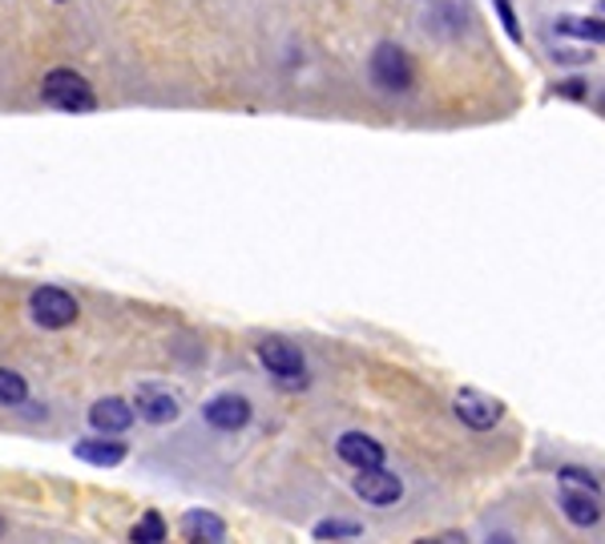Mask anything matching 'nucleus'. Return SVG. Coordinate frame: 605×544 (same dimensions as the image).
Listing matches in <instances>:
<instances>
[{
	"instance_id": "obj_19",
	"label": "nucleus",
	"mask_w": 605,
	"mask_h": 544,
	"mask_svg": "<svg viewBox=\"0 0 605 544\" xmlns=\"http://www.w3.org/2000/svg\"><path fill=\"white\" fill-rule=\"evenodd\" d=\"M496 4V17H501L504 24V33L513 37V41H521V21H516V12H513V0H493Z\"/></svg>"
},
{
	"instance_id": "obj_7",
	"label": "nucleus",
	"mask_w": 605,
	"mask_h": 544,
	"mask_svg": "<svg viewBox=\"0 0 605 544\" xmlns=\"http://www.w3.org/2000/svg\"><path fill=\"white\" fill-rule=\"evenodd\" d=\"M356 496H363L368 504H376V509H388V504H396V500L403 496V484L396 472H383V464L363 468L356 476Z\"/></svg>"
},
{
	"instance_id": "obj_10",
	"label": "nucleus",
	"mask_w": 605,
	"mask_h": 544,
	"mask_svg": "<svg viewBox=\"0 0 605 544\" xmlns=\"http://www.w3.org/2000/svg\"><path fill=\"white\" fill-rule=\"evenodd\" d=\"M134 411L142 415L146 423H174L178 420V400L170 396L166 388H154V383H142L134 396Z\"/></svg>"
},
{
	"instance_id": "obj_8",
	"label": "nucleus",
	"mask_w": 605,
	"mask_h": 544,
	"mask_svg": "<svg viewBox=\"0 0 605 544\" xmlns=\"http://www.w3.org/2000/svg\"><path fill=\"white\" fill-rule=\"evenodd\" d=\"M134 403H125V400H117V396H105V400H98L90 408V423L98 428L101 435H122V432H130L134 428Z\"/></svg>"
},
{
	"instance_id": "obj_18",
	"label": "nucleus",
	"mask_w": 605,
	"mask_h": 544,
	"mask_svg": "<svg viewBox=\"0 0 605 544\" xmlns=\"http://www.w3.org/2000/svg\"><path fill=\"white\" fill-rule=\"evenodd\" d=\"M561 476V484H570V489H589V492H602L597 489V480L585 472V468H561L557 472Z\"/></svg>"
},
{
	"instance_id": "obj_11",
	"label": "nucleus",
	"mask_w": 605,
	"mask_h": 544,
	"mask_svg": "<svg viewBox=\"0 0 605 544\" xmlns=\"http://www.w3.org/2000/svg\"><path fill=\"white\" fill-rule=\"evenodd\" d=\"M561 512H565L577 528H589V524L602 521V492L570 489V484H561Z\"/></svg>"
},
{
	"instance_id": "obj_17",
	"label": "nucleus",
	"mask_w": 605,
	"mask_h": 544,
	"mask_svg": "<svg viewBox=\"0 0 605 544\" xmlns=\"http://www.w3.org/2000/svg\"><path fill=\"white\" fill-rule=\"evenodd\" d=\"M315 536L319 541H348V536H363V528L356 521H324L315 524Z\"/></svg>"
},
{
	"instance_id": "obj_23",
	"label": "nucleus",
	"mask_w": 605,
	"mask_h": 544,
	"mask_svg": "<svg viewBox=\"0 0 605 544\" xmlns=\"http://www.w3.org/2000/svg\"><path fill=\"white\" fill-rule=\"evenodd\" d=\"M602 12H605V0H602Z\"/></svg>"
},
{
	"instance_id": "obj_15",
	"label": "nucleus",
	"mask_w": 605,
	"mask_h": 544,
	"mask_svg": "<svg viewBox=\"0 0 605 544\" xmlns=\"http://www.w3.org/2000/svg\"><path fill=\"white\" fill-rule=\"evenodd\" d=\"M29 400V383H24L21 371L12 367H0V408H21Z\"/></svg>"
},
{
	"instance_id": "obj_13",
	"label": "nucleus",
	"mask_w": 605,
	"mask_h": 544,
	"mask_svg": "<svg viewBox=\"0 0 605 544\" xmlns=\"http://www.w3.org/2000/svg\"><path fill=\"white\" fill-rule=\"evenodd\" d=\"M73 455L85 460V464L113 468L125 460V444L122 440H78V444H73Z\"/></svg>"
},
{
	"instance_id": "obj_12",
	"label": "nucleus",
	"mask_w": 605,
	"mask_h": 544,
	"mask_svg": "<svg viewBox=\"0 0 605 544\" xmlns=\"http://www.w3.org/2000/svg\"><path fill=\"white\" fill-rule=\"evenodd\" d=\"M182 541L186 544H226V524L214 512H186L182 516Z\"/></svg>"
},
{
	"instance_id": "obj_1",
	"label": "nucleus",
	"mask_w": 605,
	"mask_h": 544,
	"mask_svg": "<svg viewBox=\"0 0 605 544\" xmlns=\"http://www.w3.org/2000/svg\"><path fill=\"white\" fill-rule=\"evenodd\" d=\"M41 101L53 105L61 113H93L98 110V93L85 78H81L78 69L69 65H57L49 69L45 78H41Z\"/></svg>"
},
{
	"instance_id": "obj_5",
	"label": "nucleus",
	"mask_w": 605,
	"mask_h": 544,
	"mask_svg": "<svg viewBox=\"0 0 605 544\" xmlns=\"http://www.w3.org/2000/svg\"><path fill=\"white\" fill-rule=\"evenodd\" d=\"M202 420L218 428V432H238L250 423V400L247 396H235V391H223L214 400L202 403Z\"/></svg>"
},
{
	"instance_id": "obj_24",
	"label": "nucleus",
	"mask_w": 605,
	"mask_h": 544,
	"mask_svg": "<svg viewBox=\"0 0 605 544\" xmlns=\"http://www.w3.org/2000/svg\"><path fill=\"white\" fill-rule=\"evenodd\" d=\"M57 4H65V0H57Z\"/></svg>"
},
{
	"instance_id": "obj_9",
	"label": "nucleus",
	"mask_w": 605,
	"mask_h": 544,
	"mask_svg": "<svg viewBox=\"0 0 605 544\" xmlns=\"http://www.w3.org/2000/svg\"><path fill=\"white\" fill-rule=\"evenodd\" d=\"M336 452L343 464L359 468V472H363V468L383 464V444L380 440H371V435H363V432H343L336 440Z\"/></svg>"
},
{
	"instance_id": "obj_6",
	"label": "nucleus",
	"mask_w": 605,
	"mask_h": 544,
	"mask_svg": "<svg viewBox=\"0 0 605 544\" xmlns=\"http://www.w3.org/2000/svg\"><path fill=\"white\" fill-rule=\"evenodd\" d=\"M457 415L469 428H476V432H489V428H496L501 423V415H504V403L501 400H493V396H484V391H476V388H464V391H457Z\"/></svg>"
},
{
	"instance_id": "obj_14",
	"label": "nucleus",
	"mask_w": 605,
	"mask_h": 544,
	"mask_svg": "<svg viewBox=\"0 0 605 544\" xmlns=\"http://www.w3.org/2000/svg\"><path fill=\"white\" fill-rule=\"evenodd\" d=\"M561 37H577V41H597V45H605V21H597V17H557V24H553Z\"/></svg>"
},
{
	"instance_id": "obj_22",
	"label": "nucleus",
	"mask_w": 605,
	"mask_h": 544,
	"mask_svg": "<svg viewBox=\"0 0 605 544\" xmlns=\"http://www.w3.org/2000/svg\"><path fill=\"white\" fill-rule=\"evenodd\" d=\"M0 533H4V521H0Z\"/></svg>"
},
{
	"instance_id": "obj_21",
	"label": "nucleus",
	"mask_w": 605,
	"mask_h": 544,
	"mask_svg": "<svg viewBox=\"0 0 605 544\" xmlns=\"http://www.w3.org/2000/svg\"><path fill=\"white\" fill-rule=\"evenodd\" d=\"M489 544H513L509 536H489Z\"/></svg>"
},
{
	"instance_id": "obj_3",
	"label": "nucleus",
	"mask_w": 605,
	"mask_h": 544,
	"mask_svg": "<svg viewBox=\"0 0 605 544\" xmlns=\"http://www.w3.org/2000/svg\"><path fill=\"white\" fill-rule=\"evenodd\" d=\"M258 363L267 367L283 388H302V383H307V359H302L299 347L279 339V335H270V339L258 343Z\"/></svg>"
},
{
	"instance_id": "obj_4",
	"label": "nucleus",
	"mask_w": 605,
	"mask_h": 544,
	"mask_svg": "<svg viewBox=\"0 0 605 544\" xmlns=\"http://www.w3.org/2000/svg\"><path fill=\"white\" fill-rule=\"evenodd\" d=\"M29 315H33L37 327H45V331H65V327H73L81 315L78 299L69 295V290L61 287H37L33 295H29Z\"/></svg>"
},
{
	"instance_id": "obj_16",
	"label": "nucleus",
	"mask_w": 605,
	"mask_h": 544,
	"mask_svg": "<svg viewBox=\"0 0 605 544\" xmlns=\"http://www.w3.org/2000/svg\"><path fill=\"white\" fill-rule=\"evenodd\" d=\"M130 536H134V544H162L166 541V521H162L157 512H146V516L134 524V533Z\"/></svg>"
},
{
	"instance_id": "obj_2",
	"label": "nucleus",
	"mask_w": 605,
	"mask_h": 544,
	"mask_svg": "<svg viewBox=\"0 0 605 544\" xmlns=\"http://www.w3.org/2000/svg\"><path fill=\"white\" fill-rule=\"evenodd\" d=\"M368 78L380 93L400 97V93L412 90V81H416L412 57L403 53L396 41H380V45L371 49V57H368Z\"/></svg>"
},
{
	"instance_id": "obj_20",
	"label": "nucleus",
	"mask_w": 605,
	"mask_h": 544,
	"mask_svg": "<svg viewBox=\"0 0 605 544\" xmlns=\"http://www.w3.org/2000/svg\"><path fill=\"white\" fill-rule=\"evenodd\" d=\"M557 93H561V97H570V101H582L589 90H585V81H561Z\"/></svg>"
}]
</instances>
